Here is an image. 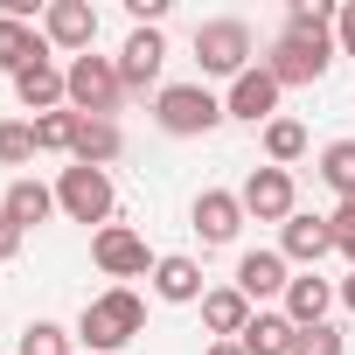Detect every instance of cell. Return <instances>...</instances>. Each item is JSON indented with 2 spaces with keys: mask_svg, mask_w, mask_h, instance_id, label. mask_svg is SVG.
Wrapping results in <instances>:
<instances>
[{
  "mask_svg": "<svg viewBox=\"0 0 355 355\" xmlns=\"http://www.w3.org/2000/svg\"><path fill=\"white\" fill-rule=\"evenodd\" d=\"M56 209H63L70 223H98V230H105V223H112V209H119L112 174H105V167H77V160H70V167L56 174Z\"/></svg>",
  "mask_w": 355,
  "mask_h": 355,
  "instance_id": "5b68a950",
  "label": "cell"
},
{
  "mask_svg": "<svg viewBox=\"0 0 355 355\" xmlns=\"http://www.w3.org/2000/svg\"><path fill=\"white\" fill-rule=\"evenodd\" d=\"M63 84H70V112L77 119H119V105H125L119 56H77V63H63Z\"/></svg>",
  "mask_w": 355,
  "mask_h": 355,
  "instance_id": "3957f363",
  "label": "cell"
},
{
  "mask_svg": "<svg viewBox=\"0 0 355 355\" xmlns=\"http://www.w3.org/2000/svg\"><path fill=\"white\" fill-rule=\"evenodd\" d=\"M119 153H125L119 119H77V146H70V160H77V167H112Z\"/></svg>",
  "mask_w": 355,
  "mask_h": 355,
  "instance_id": "44dd1931",
  "label": "cell"
},
{
  "mask_svg": "<svg viewBox=\"0 0 355 355\" xmlns=\"http://www.w3.org/2000/svg\"><path fill=\"white\" fill-rule=\"evenodd\" d=\"M230 112H223V98L209 91V84H160L153 91V125L167 132V139H202V132H216Z\"/></svg>",
  "mask_w": 355,
  "mask_h": 355,
  "instance_id": "7a4b0ae2",
  "label": "cell"
},
{
  "mask_svg": "<svg viewBox=\"0 0 355 355\" xmlns=\"http://www.w3.org/2000/svg\"><path fill=\"white\" fill-rule=\"evenodd\" d=\"M237 202H244V216H258V223H293L300 209V189H293V167H251L244 174V189H237Z\"/></svg>",
  "mask_w": 355,
  "mask_h": 355,
  "instance_id": "ba28073f",
  "label": "cell"
},
{
  "mask_svg": "<svg viewBox=\"0 0 355 355\" xmlns=\"http://www.w3.org/2000/svg\"><path fill=\"white\" fill-rule=\"evenodd\" d=\"M15 355H77V327H56V320H28Z\"/></svg>",
  "mask_w": 355,
  "mask_h": 355,
  "instance_id": "d4e9b609",
  "label": "cell"
},
{
  "mask_svg": "<svg viewBox=\"0 0 355 355\" xmlns=\"http://www.w3.org/2000/svg\"><path fill=\"white\" fill-rule=\"evenodd\" d=\"M153 293H160L167 306H202V293H209V286H202V265H196V258L167 251V258L153 265Z\"/></svg>",
  "mask_w": 355,
  "mask_h": 355,
  "instance_id": "2e32d148",
  "label": "cell"
},
{
  "mask_svg": "<svg viewBox=\"0 0 355 355\" xmlns=\"http://www.w3.org/2000/svg\"><path fill=\"white\" fill-rule=\"evenodd\" d=\"M334 21H341L334 0H293L286 8V35H334Z\"/></svg>",
  "mask_w": 355,
  "mask_h": 355,
  "instance_id": "484cf974",
  "label": "cell"
},
{
  "mask_svg": "<svg viewBox=\"0 0 355 355\" xmlns=\"http://www.w3.org/2000/svg\"><path fill=\"white\" fill-rule=\"evenodd\" d=\"M91 265L105 272V279H153V251H146V237L139 230H125V223H105V230H91Z\"/></svg>",
  "mask_w": 355,
  "mask_h": 355,
  "instance_id": "52a82bcc",
  "label": "cell"
},
{
  "mask_svg": "<svg viewBox=\"0 0 355 355\" xmlns=\"http://www.w3.org/2000/svg\"><path fill=\"white\" fill-rule=\"evenodd\" d=\"M202 355H244V341H209Z\"/></svg>",
  "mask_w": 355,
  "mask_h": 355,
  "instance_id": "d6a6232c",
  "label": "cell"
},
{
  "mask_svg": "<svg viewBox=\"0 0 355 355\" xmlns=\"http://www.w3.org/2000/svg\"><path fill=\"white\" fill-rule=\"evenodd\" d=\"M0 209H8L21 230H35V223H49V216H56V189H49V182H35V174H15L8 196H0Z\"/></svg>",
  "mask_w": 355,
  "mask_h": 355,
  "instance_id": "ffe728a7",
  "label": "cell"
},
{
  "mask_svg": "<svg viewBox=\"0 0 355 355\" xmlns=\"http://www.w3.org/2000/svg\"><path fill=\"white\" fill-rule=\"evenodd\" d=\"M196 70L202 77H244L251 70V28L237 15H216V21H196Z\"/></svg>",
  "mask_w": 355,
  "mask_h": 355,
  "instance_id": "277c9868",
  "label": "cell"
},
{
  "mask_svg": "<svg viewBox=\"0 0 355 355\" xmlns=\"http://www.w3.org/2000/svg\"><path fill=\"white\" fill-rule=\"evenodd\" d=\"M21 244H28V230H21L8 209H0V265H8V258H21Z\"/></svg>",
  "mask_w": 355,
  "mask_h": 355,
  "instance_id": "f546056e",
  "label": "cell"
},
{
  "mask_svg": "<svg viewBox=\"0 0 355 355\" xmlns=\"http://www.w3.org/2000/svg\"><path fill=\"white\" fill-rule=\"evenodd\" d=\"M334 35H286L279 28V42H272V56H265V70L279 77V91H293V84H320L327 70H334Z\"/></svg>",
  "mask_w": 355,
  "mask_h": 355,
  "instance_id": "8992f818",
  "label": "cell"
},
{
  "mask_svg": "<svg viewBox=\"0 0 355 355\" xmlns=\"http://www.w3.org/2000/svg\"><path fill=\"white\" fill-rule=\"evenodd\" d=\"M348 341H341V327L334 320H320V327H300L293 334V355H341Z\"/></svg>",
  "mask_w": 355,
  "mask_h": 355,
  "instance_id": "f1b7e54d",
  "label": "cell"
},
{
  "mask_svg": "<svg viewBox=\"0 0 355 355\" xmlns=\"http://www.w3.org/2000/svg\"><path fill=\"white\" fill-rule=\"evenodd\" d=\"M42 35H49V49H63L77 63L98 42V8H91V0H49V8H42Z\"/></svg>",
  "mask_w": 355,
  "mask_h": 355,
  "instance_id": "9c48e42d",
  "label": "cell"
},
{
  "mask_svg": "<svg viewBox=\"0 0 355 355\" xmlns=\"http://www.w3.org/2000/svg\"><path fill=\"white\" fill-rule=\"evenodd\" d=\"M306 153V125L300 119H272L265 125V167H293Z\"/></svg>",
  "mask_w": 355,
  "mask_h": 355,
  "instance_id": "cb8c5ba5",
  "label": "cell"
},
{
  "mask_svg": "<svg viewBox=\"0 0 355 355\" xmlns=\"http://www.w3.org/2000/svg\"><path fill=\"white\" fill-rule=\"evenodd\" d=\"M334 49L355 56V0H341V21H334Z\"/></svg>",
  "mask_w": 355,
  "mask_h": 355,
  "instance_id": "4dcf8cb0",
  "label": "cell"
},
{
  "mask_svg": "<svg viewBox=\"0 0 355 355\" xmlns=\"http://www.w3.org/2000/svg\"><path fill=\"white\" fill-rule=\"evenodd\" d=\"M293 334H300V327H293L286 313H265V306H258L237 341H244V355H293Z\"/></svg>",
  "mask_w": 355,
  "mask_h": 355,
  "instance_id": "7402d4cb",
  "label": "cell"
},
{
  "mask_svg": "<svg viewBox=\"0 0 355 355\" xmlns=\"http://www.w3.org/2000/svg\"><path fill=\"white\" fill-rule=\"evenodd\" d=\"M139 327H146V300H139L132 286H105V293L84 300V313H77V341H84V355H119Z\"/></svg>",
  "mask_w": 355,
  "mask_h": 355,
  "instance_id": "6da1fadb",
  "label": "cell"
},
{
  "mask_svg": "<svg viewBox=\"0 0 355 355\" xmlns=\"http://www.w3.org/2000/svg\"><path fill=\"white\" fill-rule=\"evenodd\" d=\"M223 112L244 119V125H272V119H279V77H272L265 63H251V70L223 91Z\"/></svg>",
  "mask_w": 355,
  "mask_h": 355,
  "instance_id": "8fae6325",
  "label": "cell"
},
{
  "mask_svg": "<svg viewBox=\"0 0 355 355\" xmlns=\"http://www.w3.org/2000/svg\"><path fill=\"white\" fill-rule=\"evenodd\" d=\"M230 286H237V293H244L251 306H258V300H286V286H293V265H286L279 251H244V258H237V279H230Z\"/></svg>",
  "mask_w": 355,
  "mask_h": 355,
  "instance_id": "4fadbf2b",
  "label": "cell"
},
{
  "mask_svg": "<svg viewBox=\"0 0 355 355\" xmlns=\"http://www.w3.org/2000/svg\"><path fill=\"white\" fill-rule=\"evenodd\" d=\"M327 306H334V286H327L320 272H293V286H286V306H279V313H286L293 327H320V320H327Z\"/></svg>",
  "mask_w": 355,
  "mask_h": 355,
  "instance_id": "e0dca14e",
  "label": "cell"
},
{
  "mask_svg": "<svg viewBox=\"0 0 355 355\" xmlns=\"http://www.w3.org/2000/svg\"><path fill=\"white\" fill-rule=\"evenodd\" d=\"M334 300H341V306H348V313H355V272H348V279H341V286H334Z\"/></svg>",
  "mask_w": 355,
  "mask_h": 355,
  "instance_id": "1f68e13d",
  "label": "cell"
},
{
  "mask_svg": "<svg viewBox=\"0 0 355 355\" xmlns=\"http://www.w3.org/2000/svg\"><path fill=\"white\" fill-rule=\"evenodd\" d=\"M327 251H334V223H327V216H293V223L279 230V258H286V265H306V272H313Z\"/></svg>",
  "mask_w": 355,
  "mask_h": 355,
  "instance_id": "5bb4252c",
  "label": "cell"
},
{
  "mask_svg": "<svg viewBox=\"0 0 355 355\" xmlns=\"http://www.w3.org/2000/svg\"><path fill=\"white\" fill-rule=\"evenodd\" d=\"M35 160V125L28 119H0V167H28Z\"/></svg>",
  "mask_w": 355,
  "mask_h": 355,
  "instance_id": "83f0119b",
  "label": "cell"
},
{
  "mask_svg": "<svg viewBox=\"0 0 355 355\" xmlns=\"http://www.w3.org/2000/svg\"><path fill=\"white\" fill-rule=\"evenodd\" d=\"M35 125V153H70L77 146V112L63 105V112H42V119H28Z\"/></svg>",
  "mask_w": 355,
  "mask_h": 355,
  "instance_id": "4316f807",
  "label": "cell"
},
{
  "mask_svg": "<svg viewBox=\"0 0 355 355\" xmlns=\"http://www.w3.org/2000/svg\"><path fill=\"white\" fill-rule=\"evenodd\" d=\"M160 63H167V35H160V28H132L125 49H119L125 91H160Z\"/></svg>",
  "mask_w": 355,
  "mask_h": 355,
  "instance_id": "7c38bea8",
  "label": "cell"
},
{
  "mask_svg": "<svg viewBox=\"0 0 355 355\" xmlns=\"http://www.w3.org/2000/svg\"><path fill=\"white\" fill-rule=\"evenodd\" d=\"M189 230L202 237V251H223V244H237V230H244V202H237L230 189H202V196L189 202Z\"/></svg>",
  "mask_w": 355,
  "mask_h": 355,
  "instance_id": "30bf717a",
  "label": "cell"
},
{
  "mask_svg": "<svg viewBox=\"0 0 355 355\" xmlns=\"http://www.w3.org/2000/svg\"><path fill=\"white\" fill-rule=\"evenodd\" d=\"M313 174H320V182H327V189H334L341 202H355V139H327V146H320V167H313Z\"/></svg>",
  "mask_w": 355,
  "mask_h": 355,
  "instance_id": "603a6c76",
  "label": "cell"
},
{
  "mask_svg": "<svg viewBox=\"0 0 355 355\" xmlns=\"http://www.w3.org/2000/svg\"><path fill=\"white\" fill-rule=\"evenodd\" d=\"M251 313H258V306H251L237 286H209V293H202V327H209L216 341H237V334L251 327Z\"/></svg>",
  "mask_w": 355,
  "mask_h": 355,
  "instance_id": "ac0fdd59",
  "label": "cell"
},
{
  "mask_svg": "<svg viewBox=\"0 0 355 355\" xmlns=\"http://www.w3.org/2000/svg\"><path fill=\"white\" fill-rule=\"evenodd\" d=\"M15 98L42 119V112H63L70 105V84H63V70H56V56H42V63H28L21 77H15Z\"/></svg>",
  "mask_w": 355,
  "mask_h": 355,
  "instance_id": "9a60e30c",
  "label": "cell"
},
{
  "mask_svg": "<svg viewBox=\"0 0 355 355\" xmlns=\"http://www.w3.org/2000/svg\"><path fill=\"white\" fill-rule=\"evenodd\" d=\"M42 56H56V49H49V35H42L35 21H8V15H0V70L21 77V70L42 63Z\"/></svg>",
  "mask_w": 355,
  "mask_h": 355,
  "instance_id": "d6986e66",
  "label": "cell"
}]
</instances>
